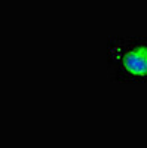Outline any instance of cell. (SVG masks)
I'll return each mask as SVG.
<instances>
[{"mask_svg": "<svg viewBox=\"0 0 147 148\" xmlns=\"http://www.w3.org/2000/svg\"><path fill=\"white\" fill-rule=\"evenodd\" d=\"M106 65L110 82L147 84V36H110L106 43Z\"/></svg>", "mask_w": 147, "mask_h": 148, "instance_id": "cell-1", "label": "cell"}]
</instances>
